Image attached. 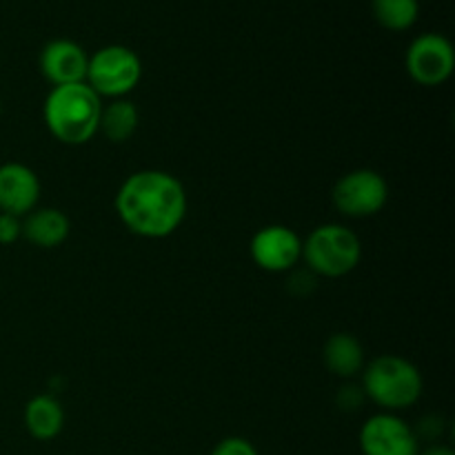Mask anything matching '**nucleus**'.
I'll list each match as a JSON object with an SVG mask.
<instances>
[{
	"mask_svg": "<svg viewBox=\"0 0 455 455\" xmlns=\"http://www.w3.org/2000/svg\"><path fill=\"white\" fill-rule=\"evenodd\" d=\"M116 212L123 225L140 238L172 235L187 216V191L173 173L142 169L123 180L116 194Z\"/></svg>",
	"mask_w": 455,
	"mask_h": 455,
	"instance_id": "obj_1",
	"label": "nucleus"
},
{
	"mask_svg": "<svg viewBox=\"0 0 455 455\" xmlns=\"http://www.w3.org/2000/svg\"><path fill=\"white\" fill-rule=\"evenodd\" d=\"M102 100L87 83L52 87L43 105L49 133L62 145L78 147L98 133Z\"/></svg>",
	"mask_w": 455,
	"mask_h": 455,
	"instance_id": "obj_2",
	"label": "nucleus"
},
{
	"mask_svg": "<svg viewBox=\"0 0 455 455\" xmlns=\"http://www.w3.org/2000/svg\"><path fill=\"white\" fill-rule=\"evenodd\" d=\"M425 391L422 373L411 360L395 354L373 358L363 369V394L387 413L411 409Z\"/></svg>",
	"mask_w": 455,
	"mask_h": 455,
	"instance_id": "obj_3",
	"label": "nucleus"
},
{
	"mask_svg": "<svg viewBox=\"0 0 455 455\" xmlns=\"http://www.w3.org/2000/svg\"><path fill=\"white\" fill-rule=\"evenodd\" d=\"M363 244L360 238L345 225L327 222L320 225L302 240V260L315 275L342 278L360 265Z\"/></svg>",
	"mask_w": 455,
	"mask_h": 455,
	"instance_id": "obj_4",
	"label": "nucleus"
},
{
	"mask_svg": "<svg viewBox=\"0 0 455 455\" xmlns=\"http://www.w3.org/2000/svg\"><path fill=\"white\" fill-rule=\"evenodd\" d=\"M142 78V60L124 44H107L89 56L84 83L98 98H124L138 87Z\"/></svg>",
	"mask_w": 455,
	"mask_h": 455,
	"instance_id": "obj_5",
	"label": "nucleus"
},
{
	"mask_svg": "<svg viewBox=\"0 0 455 455\" xmlns=\"http://www.w3.org/2000/svg\"><path fill=\"white\" fill-rule=\"evenodd\" d=\"M333 207L347 218H371L385 209L389 185L373 169H354L338 178L331 191Z\"/></svg>",
	"mask_w": 455,
	"mask_h": 455,
	"instance_id": "obj_6",
	"label": "nucleus"
},
{
	"mask_svg": "<svg viewBox=\"0 0 455 455\" xmlns=\"http://www.w3.org/2000/svg\"><path fill=\"white\" fill-rule=\"evenodd\" d=\"M404 65H407V74L411 76L413 83H418L420 87H440L451 78L455 69L451 40L435 31L420 34L409 44Z\"/></svg>",
	"mask_w": 455,
	"mask_h": 455,
	"instance_id": "obj_7",
	"label": "nucleus"
},
{
	"mask_svg": "<svg viewBox=\"0 0 455 455\" xmlns=\"http://www.w3.org/2000/svg\"><path fill=\"white\" fill-rule=\"evenodd\" d=\"M418 434L398 413L380 411L358 434L363 455H418Z\"/></svg>",
	"mask_w": 455,
	"mask_h": 455,
	"instance_id": "obj_8",
	"label": "nucleus"
},
{
	"mask_svg": "<svg viewBox=\"0 0 455 455\" xmlns=\"http://www.w3.org/2000/svg\"><path fill=\"white\" fill-rule=\"evenodd\" d=\"M249 253L262 271L284 274L302 260V238L287 225H267L253 234Z\"/></svg>",
	"mask_w": 455,
	"mask_h": 455,
	"instance_id": "obj_9",
	"label": "nucleus"
},
{
	"mask_svg": "<svg viewBox=\"0 0 455 455\" xmlns=\"http://www.w3.org/2000/svg\"><path fill=\"white\" fill-rule=\"evenodd\" d=\"M87 62L89 53L84 52L78 43H74V40L69 38H56L52 40V43H47L38 58L40 74H43L53 87L84 83Z\"/></svg>",
	"mask_w": 455,
	"mask_h": 455,
	"instance_id": "obj_10",
	"label": "nucleus"
},
{
	"mask_svg": "<svg viewBox=\"0 0 455 455\" xmlns=\"http://www.w3.org/2000/svg\"><path fill=\"white\" fill-rule=\"evenodd\" d=\"M40 180L31 167L22 163L0 164V213L25 218L38 207Z\"/></svg>",
	"mask_w": 455,
	"mask_h": 455,
	"instance_id": "obj_11",
	"label": "nucleus"
},
{
	"mask_svg": "<svg viewBox=\"0 0 455 455\" xmlns=\"http://www.w3.org/2000/svg\"><path fill=\"white\" fill-rule=\"evenodd\" d=\"M69 218L56 207H36L22 218V238L40 249L60 247L69 238Z\"/></svg>",
	"mask_w": 455,
	"mask_h": 455,
	"instance_id": "obj_12",
	"label": "nucleus"
},
{
	"mask_svg": "<svg viewBox=\"0 0 455 455\" xmlns=\"http://www.w3.org/2000/svg\"><path fill=\"white\" fill-rule=\"evenodd\" d=\"M22 420H25V429L29 431L31 438L49 443V440L58 438L65 427V409L53 395H36L25 404Z\"/></svg>",
	"mask_w": 455,
	"mask_h": 455,
	"instance_id": "obj_13",
	"label": "nucleus"
},
{
	"mask_svg": "<svg viewBox=\"0 0 455 455\" xmlns=\"http://www.w3.org/2000/svg\"><path fill=\"white\" fill-rule=\"evenodd\" d=\"M324 367L338 378H354L364 369V349L354 333H333L323 349Z\"/></svg>",
	"mask_w": 455,
	"mask_h": 455,
	"instance_id": "obj_14",
	"label": "nucleus"
},
{
	"mask_svg": "<svg viewBox=\"0 0 455 455\" xmlns=\"http://www.w3.org/2000/svg\"><path fill=\"white\" fill-rule=\"evenodd\" d=\"M138 123H140V116H138L136 105L127 98H116L102 105L98 132L109 142H127L136 133Z\"/></svg>",
	"mask_w": 455,
	"mask_h": 455,
	"instance_id": "obj_15",
	"label": "nucleus"
},
{
	"mask_svg": "<svg viewBox=\"0 0 455 455\" xmlns=\"http://www.w3.org/2000/svg\"><path fill=\"white\" fill-rule=\"evenodd\" d=\"M371 12L378 25L389 31H407L420 16L418 0H371Z\"/></svg>",
	"mask_w": 455,
	"mask_h": 455,
	"instance_id": "obj_16",
	"label": "nucleus"
},
{
	"mask_svg": "<svg viewBox=\"0 0 455 455\" xmlns=\"http://www.w3.org/2000/svg\"><path fill=\"white\" fill-rule=\"evenodd\" d=\"M209 455H260L258 449L249 443L247 438H240V435H229V438H222L216 447L212 449Z\"/></svg>",
	"mask_w": 455,
	"mask_h": 455,
	"instance_id": "obj_17",
	"label": "nucleus"
},
{
	"mask_svg": "<svg viewBox=\"0 0 455 455\" xmlns=\"http://www.w3.org/2000/svg\"><path fill=\"white\" fill-rule=\"evenodd\" d=\"M22 238V218L0 213V244H13Z\"/></svg>",
	"mask_w": 455,
	"mask_h": 455,
	"instance_id": "obj_18",
	"label": "nucleus"
},
{
	"mask_svg": "<svg viewBox=\"0 0 455 455\" xmlns=\"http://www.w3.org/2000/svg\"><path fill=\"white\" fill-rule=\"evenodd\" d=\"M364 400V394L360 387H342L340 394H338V404H340L345 411H354V409H358L360 404H363Z\"/></svg>",
	"mask_w": 455,
	"mask_h": 455,
	"instance_id": "obj_19",
	"label": "nucleus"
},
{
	"mask_svg": "<svg viewBox=\"0 0 455 455\" xmlns=\"http://www.w3.org/2000/svg\"><path fill=\"white\" fill-rule=\"evenodd\" d=\"M418 455H455V453L451 447H447V444H431V447H427L425 451Z\"/></svg>",
	"mask_w": 455,
	"mask_h": 455,
	"instance_id": "obj_20",
	"label": "nucleus"
},
{
	"mask_svg": "<svg viewBox=\"0 0 455 455\" xmlns=\"http://www.w3.org/2000/svg\"><path fill=\"white\" fill-rule=\"evenodd\" d=\"M0 111H3V100H0Z\"/></svg>",
	"mask_w": 455,
	"mask_h": 455,
	"instance_id": "obj_21",
	"label": "nucleus"
}]
</instances>
